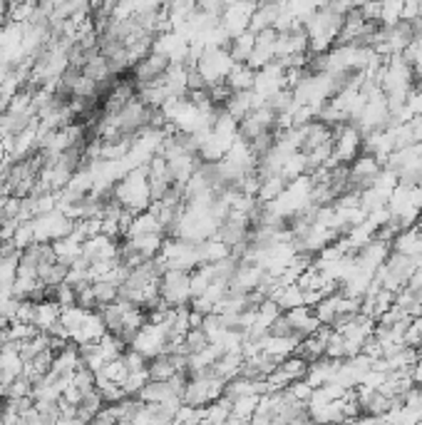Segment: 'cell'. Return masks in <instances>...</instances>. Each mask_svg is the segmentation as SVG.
Instances as JSON below:
<instances>
[{"label": "cell", "mask_w": 422, "mask_h": 425, "mask_svg": "<svg viewBox=\"0 0 422 425\" xmlns=\"http://www.w3.org/2000/svg\"><path fill=\"white\" fill-rule=\"evenodd\" d=\"M284 316H286V321L291 323V331H294L296 338L311 336V333H315L320 326L313 306H308V304H301V306L289 309V311H284Z\"/></svg>", "instance_id": "7a4b0ae2"}, {"label": "cell", "mask_w": 422, "mask_h": 425, "mask_svg": "<svg viewBox=\"0 0 422 425\" xmlns=\"http://www.w3.org/2000/svg\"><path fill=\"white\" fill-rule=\"evenodd\" d=\"M253 80H256V70L246 63H236L231 68V73H229L227 85H229L231 92H239V90H251Z\"/></svg>", "instance_id": "3957f363"}, {"label": "cell", "mask_w": 422, "mask_h": 425, "mask_svg": "<svg viewBox=\"0 0 422 425\" xmlns=\"http://www.w3.org/2000/svg\"><path fill=\"white\" fill-rule=\"evenodd\" d=\"M159 296L167 306H191V271L167 269L159 281Z\"/></svg>", "instance_id": "6da1fadb"}]
</instances>
